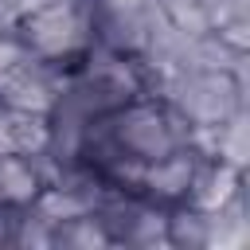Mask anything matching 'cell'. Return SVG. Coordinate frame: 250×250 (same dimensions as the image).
Returning <instances> with one entry per match:
<instances>
[{
    "mask_svg": "<svg viewBox=\"0 0 250 250\" xmlns=\"http://www.w3.org/2000/svg\"><path fill=\"white\" fill-rule=\"evenodd\" d=\"M20 39L51 62L74 59L94 47V8L86 0L39 8L27 20H20Z\"/></svg>",
    "mask_w": 250,
    "mask_h": 250,
    "instance_id": "6da1fadb",
    "label": "cell"
},
{
    "mask_svg": "<svg viewBox=\"0 0 250 250\" xmlns=\"http://www.w3.org/2000/svg\"><path fill=\"white\" fill-rule=\"evenodd\" d=\"M195 152L191 148H176L168 156H156V160H145L141 164V176H137V188L152 199V203H172V199H184L188 188H191V176H195Z\"/></svg>",
    "mask_w": 250,
    "mask_h": 250,
    "instance_id": "7a4b0ae2",
    "label": "cell"
},
{
    "mask_svg": "<svg viewBox=\"0 0 250 250\" xmlns=\"http://www.w3.org/2000/svg\"><path fill=\"white\" fill-rule=\"evenodd\" d=\"M39 188H43V176L31 164V156L0 152V203L4 207H31Z\"/></svg>",
    "mask_w": 250,
    "mask_h": 250,
    "instance_id": "3957f363",
    "label": "cell"
},
{
    "mask_svg": "<svg viewBox=\"0 0 250 250\" xmlns=\"http://www.w3.org/2000/svg\"><path fill=\"white\" fill-rule=\"evenodd\" d=\"M121 242H133V246H156L160 242V246H168V215L156 211L152 203H141L133 223L121 234Z\"/></svg>",
    "mask_w": 250,
    "mask_h": 250,
    "instance_id": "277c9868",
    "label": "cell"
},
{
    "mask_svg": "<svg viewBox=\"0 0 250 250\" xmlns=\"http://www.w3.org/2000/svg\"><path fill=\"white\" fill-rule=\"evenodd\" d=\"M168 246H207V211L184 207L168 215Z\"/></svg>",
    "mask_w": 250,
    "mask_h": 250,
    "instance_id": "5b68a950",
    "label": "cell"
}]
</instances>
